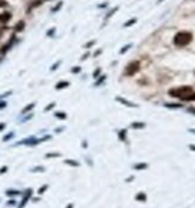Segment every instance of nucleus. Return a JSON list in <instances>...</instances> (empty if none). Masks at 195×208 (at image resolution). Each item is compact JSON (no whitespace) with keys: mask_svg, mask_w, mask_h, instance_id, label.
Wrapping results in <instances>:
<instances>
[{"mask_svg":"<svg viewBox=\"0 0 195 208\" xmlns=\"http://www.w3.org/2000/svg\"><path fill=\"white\" fill-rule=\"evenodd\" d=\"M162 1H164V0H158V1H157V2H158V4H159V2H162Z\"/></svg>","mask_w":195,"mask_h":208,"instance_id":"obj_55","label":"nucleus"},{"mask_svg":"<svg viewBox=\"0 0 195 208\" xmlns=\"http://www.w3.org/2000/svg\"><path fill=\"white\" fill-rule=\"evenodd\" d=\"M117 10H118V6H116V7H114L113 10H109V11H108V13H107V15H105V17H104V20L107 22L108 19L111 18V17H113V16H114V15H115V13L117 12Z\"/></svg>","mask_w":195,"mask_h":208,"instance_id":"obj_21","label":"nucleus"},{"mask_svg":"<svg viewBox=\"0 0 195 208\" xmlns=\"http://www.w3.org/2000/svg\"><path fill=\"white\" fill-rule=\"evenodd\" d=\"M7 205H9V206H15V205H16V201H15V200L9 201V202H7Z\"/></svg>","mask_w":195,"mask_h":208,"instance_id":"obj_49","label":"nucleus"},{"mask_svg":"<svg viewBox=\"0 0 195 208\" xmlns=\"http://www.w3.org/2000/svg\"><path fill=\"white\" fill-rule=\"evenodd\" d=\"M47 189H48V184H44V186H42V187H39V190H37V194H39V195H42V194H43V193H44V191H46Z\"/></svg>","mask_w":195,"mask_h":208,"instance_id":"obj_37","label":"nucleus"},{"mask_svg":"<svg viewBox=\"0 0 195 208\" xmlns=\"http://www.w3.org/2000/svg\"><path fill=\"white\" fill-rule=\"evenodd\" d=\"M24 28H25V22L24 20H19L13 26V30H15V32H22L24 30Z\"/></svg>","mask_w":195,"mask_h":208,"instance_id":"obj_15","label":"nucleus"},{"mask_svg":"<svg viewBox=\"0 0 195 208\" xmlns=\"http://www.w3.org/2000/svg\"><path fill=\"white\" fill-rule=\"evenodd\" d=\"M108 6V2H103V4H99L97 7L98 9H102V7H107Z\"/></svg>","mask_w":195,"mask_h":208,"instance_id":"obj_47","label":"nucleus"},{"mask_svg":"<svg viewBox=\"0 0 195 208\" xmlns=\"http://www.w3.org/2000/svg\"><path fill=\"white\" fill-rule=\"evenodd\" d=\"M5 195L9 196V197H16V196L22 195V191L17 189H7L5 191Z\"/></svg>","mask_w":195,"mask_h":208,"instance_id":"obj_13","label":"nucleus"},{"mask_svg":"<svg viewBox=\"0 0 195 208\" xmlns=\"http://www.w3.org/2000/svg\"><path fill=\"white\" fill-rule=\"evenodd\" d=\"M188 148H189L190 151L195 152V145H189V146H188Z\"/></svg>","mask_w":195,"mask_h":208,"instance_id":"obj_50","label":"nucleus"},{"mask_svg":"<svg viewBox=\"0 0 195 208\" xmlns=\"http://www.w3.org/2000/svg\"><path fill=\"white\" fill-rule=\"evenodd\" d=\"M9 4L5 1V0H0V7H6Z\"/></svg>","mask_w":195,"mask_h":208,"instance_id":"obj_46","label":"nucleus"},{"mask_svg":"<svg viewBox=\"0 0 195 208\" xmlns=\"http://www.w3.org/2000/svg\"><path fill=\"white\" fill-rule=\"evenodd\" d=\"M12 94H13L12 90H9V91H6V92H4V94H0V101H1V99H5L6 97H10Z\"/></svg>","mask_w":195,"mask_h":208,"instance_id":"obj_35","label":"nucleus"},{"mask_svg":"<svg viewBox=\"0 0 195 208\" xmlns=\"http://www.w3.org/2000/svg\"><path fill=\"white\" fill-rule=\"evenodd\" d=\"M15 132H9L7 134H5L4 136H2V142H7V141H10V140H12L13 138H15Z\"/></svg>","mask_w":195,"mask_h":208,"instance_id":"obj_22","label":"nucleus"},{"mask_svg":"<svg viewBox=\"0 0 195 208\" xmlns=\"http://www.w3.org/2000/svg\"><path fill=\"white\" fill-rule=\"evenodd\" d=\"M63 163L66 165H68V166H72V168H79L80 166V163L76 159H65Z\"/></svg>","mask_w":195,"mask_h":208,"instance_id":"obj_16","label":"nucleus"},{"mask_svg":"<svg viewBox=\"0 0 195 208\" xmlns=\"http://www.w3.org/2000/svg\"><path fill=\"white\" fill-rule=\"evenodd\" d=\"M102 53H103V50H102V49L99 48V49H97V50H96V52H95V53L92 54V56H94V57H97V56H99V55H101Z\"/></svg>","mask_w":195,"mask_h":208,"instance_id":"obj_41","label":"nucleus"},{"mask_svg":"<svg viewBox=\"0 0 195 208\" xmlns=\"http://www.w3.org/2000/svg\"><path fill=\"white\" fill-rule=\"evenodd\" d=\"M73 207H74V205H73V203H68V205L66 206V208H73Z\"/></svg>","mask_w":195,"mask_h":208,"instance_id":"obj_53","label":"nucleus"},{"mask_svg":"<svg viewBox=\"0 0 195 208\" xmlns=\"http://www.w3.org/2000/svg\"><path fill=\"white\" fill-rule=\"evenodd\" d=\"M55 31H56V30H55V28H52L50 30H48V31H47V36H48V37H53V36L55 35Z\"/></svg>","mask_w":195,"mask_h":208,"instance_id":"obj_38","label":"nucleus"},{"mask_svg":"<svg viewBox=\"0 0 195 208\" xmlns=\"http://www.w3.org/2000/svg\"><path fill=\"white\" fill-rule=\"evenodd\" d=\"M188 132L192 133V134H194V135H195V128H188Z\"/></svg>","mask_w":195,"mask_h":208,"instance_id":"obj_52","label":"nucleus"},{"mask_svg":"<svg viewBox=\"0 0 195 208\" xmlns=\"http://www.w3.org/2000/svg\"><path fill=\"white\" fill-rule=\"evenodd\" d=\"M90 55H91V53H90V52H86V53H85V54H84L83 56L80 57V60H81V61H85V60H86L87 57L90 56Z\"/></svg>","mask_w":195,"mask_h":208,"instance_id":"obj_42","label":"nucleus"},{"mask_svg":"<svg viewBox=\"0 0 195 208\" xmlns=\"http://www.w3.org/2000/svg\"><path fill=\"white\" fill-rule=\"evenodd\" d=\"M44 171H46V168L42 165H37V166H34L30 169V172H44Z\"/></svg>","mask_w":195,"mask_h":208,"instance_id":"obj_26","label":"nucleus"},{"mask_svg":"<svg viewBox=\"0 0 195 208\" xmlns=\"http://www.w3.org/2000/svg\"><path fill=\"white\" fill-rule=\"evenodd\" d=\"M132 46H133L132 43H128V44H126V46H123V47H122V48L120 49V52H118V53H120L121 55H123V54H126V53H127V52H128V50H129V49L132 48Z\"/></svg>","mask_w":195,"mask_h":208,"instance_id":"obj_24","label":"nucleus"},{"mask_svg":"<svg viewBox=\"0 0 195 208\" xmlns=\"http://www.w3.org/2000/svg\"><path fill=\"white\" fill-rule=\"evenodd\" d=\"M193 91H194V90H193L192 86L184 85V86H180V87L170 89V90L168 91V94H169V96H171V97H174V98H178V99L183 101L184 97H187L189 94H192Z\"/></svg>","mask_w":195,"mask_h":208,"instance_id":"obj_3","label":"nucleus"},{"mask_svg":"<svg viewBox=\"0 0 195 208\" xmlns=\"http://www.w3.org/2000/svg\"><path fill=\"white\" fill-rule=\"evenodd\" d=\"M7 170H9V168H7L6 165L1 166V168H0V175H2V173H6V172H7Z\"/></svg>","mask_w":195,"mask_h":208,"instance_id":"obj_43","label":"nucleus"},{"mask_svg":"<svg viewBox=\"0 0 195 208\" xmlns=\"http://www.w3.org/2000/svg\"><path fill=\"white\" fill-rule=\"evenodd\" d=\"M193 101H195V91H193L192 94H189L187 97L183 98V102H193Z\"/></svg>","mask_w":195,"mask_h":208,"instance_id":"obj_29","label":"nucleus"},{"mask_svg":"<svg viewBox=\"0 0 195 208\" xmlns=\"http://www.w3.org/2000/svg\"><path fill=\"white\" fill-rule=\"evenodd\" d=\"M24 117L20 120V123H24V122H28V121H30L32 117H34V114L32 113H29V114H26V115H23Z\"/></svg>","mask_w":195,"mask_h":208,"instance_id":"obj_27","label":"nucleus"},{"mask_svg":"<svg viewBox=\"0 0 195 208\" xmlns=\"http://www.w3.org/2000/svg\"><path fill=\"white\" fill-rule=\"evenodd\" d=\"M117 138L121 142H126L127 141V129L126 128H122L117 132Z\"/></svg>","mask_w":195,"mask_h":208,"instance_id":"obj_10","label":"nucleus"},{"mask_svg":"<svg viewBox=\"0 0 195 208\" xmlns=\"http://www.w3.org/2000/svg\"><path fill=\"white\" fill-rule=\"evenodd\" d=\"M134 179V176H131V177H128V178H126V182H132Z\"/></svg>","mask_w":195,"mask_h":208,"instance_id":"obj_51","label":"nucleus"},{"mask_svg":"<svg viewBox=\"0 0 195 208\" xmlns=\"http://www.w3.org/2000/svg\"><path fill=\"white\" fill-rule=\"evenodd\" d=\"M11 18H12V15H11L10 12H7V11H5V12L0 13V22H1L2 24H5V23L10 22V19Z\"/></svg>","mask_w":195,"mask_h":208,"instance_id":"obj_12","label":"nucleus"},{"mask_svg":"<svg viewBox=\"0 0 195 208\" xmlns=\"http://www.w3.org/2000/svg\"><path fill=\"white\" fill-rule=\"evenodd\" d=\"M22 195H23V197H22V201H20V203L18 205V208H24L25 206H26V203L29 202V200L31 199V196H32V189H26L24 193H22Z\"/></svg>","mask_w":195,"mask_h":208,"instance_id":"obj_5","label":"nucleus"},{"mask_svg":"<svg viewBox=\"0 0 195 208\" xmlns=\"http://www.w3.org/2000/svg\"><path fill=\"white\" fill-rule=\"evenodd\" d=\"M70 85H71V83H70L68 80H60V81H58V83L55 84V90L61 91V90H63V89H67Z\"/></svg>","mask_w":195,"mask_h":208,"instance_id":"obj_9","label":"nucleus"},{"mask_svg":"<svg viewBox=\"0 0 195 208\" xmlns=\"http://www.w3.org/2000/svg\"><path fill=\"white\" fill-rule=\"evenodd\" d=\"M96 44V39H90L89 42H86L85 44H84V48H86V49H89V48H91V47H94Z\"/></svg>","mask_w":195,"mask_h":208,"instance_id":"obj_32","label":"nucleus"},{"mask_svg":"<svg viewBox=\"0 0 195 208\" xmlns=\"http://www.w3.org/2000/svg\"><path fill=\"white\" fill-rule=\"evenodd\" d=\"M44 157H46L47 159H49V158H60V157H61V153H60V152H48Z\"/></svg>","mask_w":195,"mask_h":208,"instance_id":"obj_23","label":"nucleus"},{"mask_svg":"<svg viewBox=\"0 0 195 208\" xmlns=\"http://www.w3.org/2000/svg\"><path fill=\"white\" fill-rule=\"evenodd\" d=\"M81 147H84V148L87 147V141H86V140H84V141L81 142Z\"/></svg>","mask_w":195,"mask_h":208,"instance_id":"obj_48","label":"nucleus"},{"mask_svg":"<svg viewBox=\"0 0 195 208\" xmlns=\"http://www.w3.org/2000/svg\"><path fill=\"white\" fill-rule=\"evenodd\" d=\"M140 71V61L134 60V61H131L126 68H125V74L127 77H133L134 74H137L138 72Z\"/></svg>","mask_w":195,"mask_h":208,"instance_id":"obj_4","label":"nucleus"},{"mask_svg":"<svg viewBox=\"0 0 195 208\" xmlns=\"http://www.w3.org/2000/svg\"><path fill=\"white\" fill-rule=\"evenodd\" d=\"M101 76H102V68H101V67H97V68L92 72V78H94V79H97L98 77H101Z\"/></svg>","mask_w":195,"mask_h":208,"instance_id":"obj_31","label":"nucleus"},{"mask_svg":"<svg viewBox=\"0 0 195 208\" xmlns=\"http://www.w3.org/2000/svg\"><path fill=\"white\" fill-rule=\"evenodd\" d=\"M5 129H6V123L5 122H0V132H2Z\"/></svg>","mask_w":195,"mask_h":208,"instance_id":"obj_45","label":"nucleus"},{"mask_svg":"<svg viewBox=\"0 0 195 208\" xmlns=\"http://www.w3.org/2000/svg\"><path fill=\"white\" fill-rule=\"evenodd\" d=\"M42 2H43V0H35L32 4H30L29 9H35V7H37L39 5H42Z\"/></svg>","mask_w":195,"mask_h":208,"instance_id":"obj_34","label":"nucleus"},{"mask_svg":"<svg viewBox=\"0 0 195 208\" xmlns=\"http://www.w3.org/2000/svg\"><path fill=\"white\" fill-rule=\"evenodd\" d=\"M137 23V18H131L128 19L125 24H123V28H129V26H132V25H134Z\"/></svg>","mask_w":195,"mask_h":208,"instance_id":"obj_28","label":"nucleus"},{"mask_svg":"<svg viewBox=\"0 0 195 208\" xmlns=\"http://www.w3.org/2000/svg\"><path fill=\"white\" fill-rule=\"evenodd\" d=\"M149 168V165L146 163H137L133 165V169L135 171H142V170H146Z\"/></svg>","mask_w":195,"mask_h":208,"instance_id":"obj_19","label":"nucleus"},{"mask_svg":"<svg viewBox=\"0 0 195 208\" xmlns=\"http://www.w3.org/2000/svg\"><path fill=\"white\" fill-rule=\"evenodd\" d=\"M115 101H116L117 103H120V104L127 107V108H133V109H134V108H139V105L135 104L134 102H131V101H128L127 98L121 97V96H116V97H115Z\"/></svg>","mask_w":195,"mask_h":208,"instance_id":"obj_6","label":"nucleus"},{"mask_svg":"<svg viewBox=\"0 0 195 208\" xmlns=\"http://www.w3.org/2000/svg\"><path fill=\"white\" fill-rule=\"evenodd\" d=\"M135 200L140 201V202H145L147 200V196H146V194L144 191H140V193H138L137 195H135Z\"/></svg>","mask_w":195,"mask_h":208,"instance_id":"obj_20","label":"nucleus"},{"mask_svg":"<svg viewBox=\"0 0 195 208\" xmlns=\"http://www.w3.org/2000/svg\"><path fill=\"white\" fill-rule=\"evenodd\" d=\"M187 113L195 115V107H189V108H187Z\"/></svg>","mask_w":195,"mask_h":208,"instance_id":"obj_44","label":"nucleus"},{"mask_svg":"<svg viewBox=\"0 0 195 208\" xmlns=\"http://www.w3.org/2000/svg\"><path fill=\"white\" fill-rule=\"evenodd\" d=\"M39 197H35V199H32V201H34V202H37V201H39Z\"/></svg>","mask_w":195,"mask_h":208,"instance_id":"obj_54","label":"nucleus"},{"mask_svg":"<svg viewBox=\"0 0 195 208\" xmlns=\"http://www.w3.org/2000/svg\"><path fill=\"white\" fill-rule=\"evenodd\" d=\"M62 5H63V2H62V1H59L55 6H53V7H52V13H55V12L60 11V9L62 7Z\"/></svg>","mask_w":195,"mask_h":208,"instance_id":"obj_30","label":"nucleus"},{"mask_svg":"<svg viewBox=\"0 0 195 208\" xmlns=\"http://www.w3.org/2000/svg\"><path fill=\"white\" fill-rule=\"evenodd\" d=\"M50 139H52V135H49V134H47V135H44V136H42V138H36L35 135H32V136L25 138V139H23V140H19L18 142L13 144L12 146H13V147L20 146V145H25V146H36V145H39L41 142L48 141V140H50Z\"/></svg>","mask_w":195,"mask_h":208,"instance_id":"obj_1","label":"nucleus"},{"mask_svg":"<svg viewBox=\"0 0 195 208\" xmlns=\"http://www.w3.org/2000/svg\"><path fill=\"white\" fill-rule=\"evenodd\" d=\"M15 41H16V35L13 34V35L11 36V38H10V41H9V42H7L5 46H2V48H1V50H0L2 55H4V54H6V53H7V52L11 49V47L13 46V42H15Z\"/></svg>","mask_w":195,"mask_h":208,"instance_id":"obj_7","label":"nucleus"},{"mask_svg":"<svg viewBox=\"0 0 195 208\" xmlns=\"http://www.w3.org/2000/svg\"><path fill=\"white\" fill-rule=\"evenodd\" d=\"M55 107H56V103H55V102H50V103L43 109V111H44V113H49V111H52Z\"/></svg>","mask_w":195,"mask_h":208,"instance_id":"obj_25","label":"nucleus"},{"mask_svg":"<svg viewBox=\"0 0 195 208\" xmlns=\"http://www.w3.org/2000/svg\"><path fill=\"white\" fill-rule=\"evenodd\" d=\"M107 80V76L105 74H102L101 77H98L97 79H95V83H94V87H99L101 85H103Z\"/></svg>","mask_w":195,"mask_h":208,"instance_id":"obj_14","label":"nucleus"},{"mask_svg":"<svg viewBox=\"0 0 195 208\" xmlns=\"http://www.w3.org/2000/svg\"><path fill=\"white\" fill-rule=\"evenodd\" d=\"M193 41V34L189 31H180L174 37V44L176 47H186Z\"/></svg>","mask_w":195,"mask_h":208,"instance_id":"obj_2","label":"nucleus"},{"mask_svg":"<svg viewBox=\"0 0 195 208\" xmlns=\"http://www.w3.org/2000/svg\"><path fill=\"white\" fill-rule=\"evenodd\" d=\"M5 108H7V102H6L5 99H1V101H0V110H2V109H5Z\"/></svg>","mask_w":195,"mask_h":208,"instance_id":"obj_39","label":"nucleus"},{"mask_svg":"<svg viewBox=\"0 0 195 208\" xmlns=\"http://www.w3.org/2000/svg\"><path fill=\"white\" fill-rule=\"evenodd\" d=\"M35 107H36V102H31V103L26 104V105L20 110V116L26 115V114H29V113H32V110H34Z\"/></svg>","mask_w":195,"mask_h":208,"instance_id":"obj_8","label":"nucleus"},{"mask_svg":"<svg viewBox=\"0 0 195 208\" xmlns=\"http://www.w3.org/2000/svg\"><path fill=\"white\" fill-rule=\"evenodd\" d=\"M65 131V127L63 126H61V127H58V128H55L54 129V133H56V134H60L61 132H63Z\"/></svg>","mask_w":195,"mask_h":208,"instance_id":"obj_40","label":"nucleus"},{"mask_svg":"<svg viewBox=\"0 0 195 208\" xmlns=\"http://www.w3.org/2000/svg\"><path fill=\"white\" fill-rule=\"evenodd\" d=\"M145 127H146V123L145 122H140V121L132 122L129 124V128H132V129H144Z\"/></svg>","mask_w":195,"mask_h":208,"instance_id":"obj_11","label":"nucleus"},{"mask_svg":"<svg viewBox=\"0 0 195 208\" xmlns=\"http://www.w3.org/2000/svg\"><path fill=\"white\" fill-rule=\"evenodd\" d=\"M60 65H61V60H58V61H56L55 63H53V65L50 66V68H49V70H50L52 72H53V71H56V70L59 68V66H60Z\"/></svg>","mask_w":195,"mask_h":208,"instance_id":"obj_36","label":"nucleus"},{"mask_svg":"<svg viewBox=\"0 0 195 208\" xmlns=\"http://www.w3.org/2000/svg\"><path fill=\"white\" fill-rule=\"evenodd\" d=\"M54 117L58 118L60 121H65L67 118V114L65 111H61V110H58V111H54Z\"/></svg>","mask_w":195,"mask_h":208,"instance_id":"obj_17","label":"nucleus"},{"mask_svg":"<svg viewBox=\"0 0 195 208\" xmlns=\"http://www.w3.org/2000/svg\"><path fill=\"white\" fill-rule=\"evenodd\" d=\"M164 107L168 109H182L183 104H181V103H165Z\"/></svg>","mask_w":195,"mask_h":208,"instance_id":"obj_18","label":"nucleus"},{"mask_svg":"<svg viewBox=\"0 0 195 208\" xmlns=\"http://www.w3.org/2000/svg\"><path fill=\"white\" fill-rule=\"evenodd\" d=\"M80 72H81V67L80 66H73L71 68V73H73V74H79Z\"/></svg>","mask_w":195,"mask_h":208,"instance_id":"obj_33","label":"nucleus"}]
</instances>
